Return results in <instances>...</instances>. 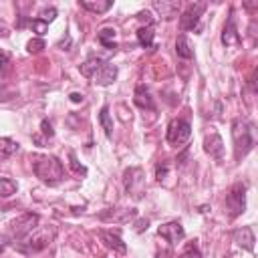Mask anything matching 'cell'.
<instances>
[{"mask_svg": "<svg viewBox=\"0 0 258 258\" xmlns=\"http://www.w3.org/2000/svg\"><path fill=\"white\" fill-rule=\"evenodd\" d=\"M115 36H117V30L111 28V26H105L97 32V40L107 48V50H115L117 48V42H115Z\"/></svg>", "mask_w": 258, "mask_h": 258, "instance_id": "cell-16", "label": "cell"}, {"mask_svg": "<svg viewBox=\"0 0 258 258\" xmlns=\"http://www.w3.org/2000/svg\"><path fill=\"white\" fill-rule=\"evenodd\" d=\"M157 234L163 240H167L169 244H177V242H181L185 238V230H183V226L179 222H167V224L159 226L157 228Z\"/></svg>", "mask_w": 258, "mask_h": 258, "instance_id": "cell-9", "label": "cell"}, {"mask_svg": "<svg viewBox=\"0 0 258 258\" xmlns=\"http://www.w3.org/2000/svg\"><path fill=\"white\" fill-rule=\"evenodd\" d=\"M177 258H202V252H200V248L196 244H187Z\"/></svg>", "mask_w": 258, "mask_h": 258, "instance_id": "cell-25", "label": "cell"}, {"mask_svg": "<svg viewBox=\"0 0 258 258\" xmlns=\"http://www.w3.org/2000/svg\"><path fill=\"white\" fill-rule=\"evenodd\" d=\"M52 238H54V228L50 226V228H34L26 238H22L18 244H16V248L22 252V254H36V252H40V250H44L50 242H52Z\"/></svg>", "mask_w": 258, "mask_h": 258, "instance_id": "cell-2", "label": "cell"}, {"mask_svg": "<svg viewBox=\"0 0 258 258\" xmlns=\"http://www.w3.org/2000/svg\"><path fill=\"white\" fill-rule=\"evenodd\" d=\"M234 240L242 246V248H246V250H254V232H252V228H240V230H236L234 232Z\"/></svg>", "mask_w": 258, "mask_h": 258, "instance_id": "cell-17", "label": "cell"}, {"mask_svg": "<svg viewBox=\"0 0 258 258\" xmlns=\"http://www.w3.org/2000/svg\"><path fill=\"white\" fill-rule=\"evenodd\" d=\"M155 258H173V252L169 248H163V250H157Z\"/></svg>", "mask_w": 258, "mask_h": 258, "instance_id": "cell-34", "label": "cell"}, {"mask_svg": "<svg viewBox=\"0 0 258 258\" xmlns=\"http://www.w3.org/2000/svg\"><path fill=\"white\" fill-rule=\"evenodd\" d=\"M99 238H101V242L107 246V248H111L113 252H125L127 250V246H125V242L121 240V236L117 234V232H109V230H99Z\"/></svg>", "mask_w": 258, "mask_h": 258, "instance_id": "cell-13", "label": "cell"}, {"mask_svg": "<svg viewBox=\"0 0 258 258\" xmlns=\"http://www.w3.org/2000/svg\"><path fill=\"white\" fill-rule=\"evenodd\" d=\"M8 242H10V238L6 234H0V252H4L8 248Z\"/></svg>", "mask_w": 258, "mask_h": 258, "instance_id": "cell-35", "label": "cell"}, {"mask_svg": "<svg viewBox=\"0 0 258 258\" xmlns=\"http://www.w3.org/2000/svg\"><path fill=\"white\" fill-rule=\"evenodd\" d=\"M18 151V143L10 137H0V159H8Z\"/></svg>", "mask_w": 258, "mask_h": 258, "instance_id": "cell-21", "label": "cell"}, {"mask_svg": "<svg viewBox=\"0 0 258 258\" xmlns=\"http://www.w3.org/2000/svg\"><path fill=\"white\" fill-rule=\"evenodd\" d=\"M232 141H234V151H236V157H244L250 153V149L254 147V131H252V125L242 121V119H236L232 123Z\"/></svg>", "mask_w": 258, "mask_h": 258, "instance_id": "cell-3", "label": "cell"}, {"mask_svg": "<svg viewBox=\"0 0 258 258\" xmlns=\"http://www.w3.org/2000/svg\"><path fill=\"white\" fill-rule=\"evenodd\" d=\"M30 26H32L34 32L38 34V38H40L42 34H46V30H48V24H46L44 20H40V18H32V20H30Z\"/></svg>", "mask_w": 258, "mask_h": 258, "instance_id": "cell-26", "label": "cell"}, {"mask_svg": "<svg viewBox=\"0 0 258 258\" xmlns=\"http://www.w3.org/2000/svg\"><path fill=\"white\" fill-rule=\"evenodd\" d=\"M99 123L105 129V135L111 137L113 135V121H111V115H109V107L107 105L101 107V111H99Z\"/></svg>", "mask_w": 258, "mask_h": 258, "instance_id": "cell-23", "label": "cell"}, {"mask_svg": "<svg viewBox=\"0 0 258 258\" xmlns=\"http://www.w3.org/2000/svg\"><path fill=\"white\" fill-rule=\"evenodd\" d=\"M204 147H206V151L212 157H216V159H222L224 157V141H222V137L218 133L208 135L206 141H204Z\"/></svg>", "mask_w": 258, "mask_h": 258, "instance_id": "cell-14", "label": "cell"}, {"mask_svg": "<svg viewBox=\"0 0 258 258\" xmlns=\"http://www.w3.org/2000/svg\"><path fill=\"white\" fill-rule=\"evenodd\" d=\"M175 52H177V56H181V58H191V56H194V50H191V46H189V40H187L183 34H179L177 40H175Z\"/></svg>", "mask_w": 258, "mask_h": 258, "instance_id": "cell-22", "label": "cell"}, {"mask_svg": "<svg viewBox=\"0 0 258 258\" xmlns=\"http://www.w3.org/2000/svg\"><path fill=\"white\" fill-rule=\"evenodd\" d=\"M40 131H42V135H44V137H52V135H54L52 125H50V121H48V119H42V123H40Z\"/></svg>", "mask_w": 258, "mask_h": 258, "instance_id": "cell-30", "label": "cell"}, {"mask_svg": "<svg viewBox=\"0 0 258 258\" xmlns=\"http://www.w3.org/2000/svg\"><path fill=\"white\" fill-rule=\"evenodd\" d=\"M153 38H155L153 26H139V28H137V42H139L143 48H151V46H153Z\"/></svg>", "mask_w": 258, "mask_h": 258, "instance_id": "cell-20", "label": "cell"}, {"mask_svg": "<svg viewBox=\"0 0 258 258\" xmlns=\"http://www.w3.org/2000/svg\"><path fill=\"white\" fill-rule=\"evenodd\" d=\"M133 103L137 105V107H141V109H155V103H153V97H151V93L143 87V85H139V87H135V93H133Z\"/></svg>", "mask_w": 258, "mask_h": 258, "instance_id": "cell-15", "label": "cell"}, {"mask_svg": "<svg viewBox=\"0 0 258 258\" xmlns=\"http://www.w3.org/2000/svg\"><path fill=\"white\" fill-rule=\"evenodd\" d=\"M16 189H18L16 181H12V179H8V177H2V179H0V196H2V198H10L12 194H16Z\"/></svg>", "mask_w": 258, "mask_h": 258, "instance_id": "cell-24", "label": "cell"}, {"mask_svg": "<svg viewBox=\"0 0 258 258\" xmlns=\"http://www.w3.org/2000/svg\"><path fill=\"white\" fill-rule=\"evenodd\" d=\"M151 8L163 18V20H171L173 16H177L179 12V0H153Z\"/></svg>", "mask_w": 258, "mask_h": 258, "instance_id": "cell-11", "label": "cell"}, {"mask_svg": "<svg viewBox=\"0 0 258 258\" xmlns=\"http://www.w3.org/2000/svg\"><path fill=\"white\" fill-rule=\"evenodd\" d=\"M44 48V40L42 38H32V40H28V44H26V50L30 52V54H36V52H40Z\"/></svg>", "mask_w": 258, "mask_h": 258, "instance_id": "cell-28", "label": "cell"}, {"mask_svg": "<svg viewBox=\"0 0 258 258\" xmlns=\"http://www.w3.org/2000/svg\"><path fill=\"white\" fill-rule=\"evenodd\" d=\"M167 169H169V165H167L165 161H161V163L155 167V175H157V179H159V181H161V179L167 175Z\"/></svg>", "mask_w": 258, "mask_h": 258, "instance_id": "cell-32", "label": "cell"}, {"mask_svg": "<svg viewBox=\"0 0 258 258\" xmlns=\"http://www.w3.org/2000/svg\"><path fill=\"white\" fill-rule=\"evenodd\" d=\"M69 157H71V167L77 171V173H87V167H83V165H79V161H77V155L71 151L69 153Z\"/></svg>", "mask_w": 258, "mask_h": 258, "instance_id": "cell-31", "label": "cell"}, {"mask_svg": "<svg viewBox=\"0 0 258 258\" xmlns=\"http://www.w3.org/2000/svg\"><path fill=\"white\" fill-rule=\"evenodd\" d=\"M244 208H246V185L236 183L226 196V210L232 218H236L244 212Z\"/></svg>", "mask_w": 258, "mask_h": 258, "instance_id": "cell-4", "label": "cell"}, {"mask_svg": "<svg viewBox=\"0 0 258 258\" xmlns=\"http://www.w3.org/2000/svg\"><path fill=\"white\" fill-rule=\"evenodd\" d=\"M71 101L73 103H81L83 101V95L81 93H71Z\"/></svg>", "mask_w": 258, "mask_h": 258, "instance_id": "cell-36", "label": "cell"}, {"mask_svg": "<svg viewBox=\"0 0 258 258\" xmlns=\"http://www.w3.org/2000/svg\"><path fill=\"white\" fill-rule=\"evenodd\" d=\"M222 42H224V46H238V44H240V32H238V26H236L234 10H230V16H228V20H226V24H224Z\"/></svg>", "mask_w": 258, "mask_h": 258, "instance_id": "cell-10", "label": "cell"}, {"mask_svg": "<svg viewBox=\"0 0 258 258\" xmlns=\"http://www.w3.org/2000/svg\"><path fill=\"white\" fill-rule=\"evenodd\" d=\"M125 189L127 194H131L133 198H141L143 189H145V177L143 171L139 167H131L125 171Z\"/></svg>", "mask_w": 258, "mask_h": 258, "instance_id": "cell-8", "label": "cell"}, {"mask_svg": "<svg viewBox=\"0 0 258 258\" xmlns=\"http://www.w3.org/2000/svg\"><path fill=\"white\" fill-rule=\"evenodd\" d=\"M191 135V125L185 119H173L167 125V141L173 145H181L189 139Z\"/></svg>", "mask_w": 258, "mask_h": 258, "instance_id": "cell-5", "label": "cell"}, {"mask_svg": "<svg viewBox=\"0 0 258 258\" xmlns=\"http://www.w3.org/2000/svg\"><path fill=\"white\" fill-rule=\"evenodd\" d=\"M103 62H105V60H103V58H99V56H89V58L79 67V69H81V75H83V77H87V79H91V77L101 69V64H103Z\"/></svg>", "mask_w": 258, "mask_h": 258, "instance_id": "cell-19", "label": "cell"}, {"mask_svg": "<svg viewBox=\"0 0 258 258\" xmlns=\"http://www.w3.org/2000/svg\"><path fill=\"white\" fill-rule=\"evenodd\" d=\"M8 69H10V54L0 48V75L6 77L8 75Z\"/></svg>", "mask_w": 258, "mask_h": 258, "instance_id": "cell-27", "label": "cell"}, {"mask_svg": "<svg viewBox=\"0 0 258 258\" xmlns=\"http://www.w3.org/2000/svg\"><path fill=\"white\" fill-rule=\"evenodd\" d=\"M137 18H139L141 22H145V26H153V20L149 18V12H139Z\"/></svg>", "mask_w": 258, "mask_h": 258, "instance_id": "cell-33", "label": "cell"}, {"mask_svg": "<svg viewBox=\"0 0 258 258\" xmlns=\"http://www.w3.org/2000/svg\"><path fill=\"white\" fill-rule=\"evenodd\" d=\"M54 16H56V8H52V6H50V8H44V10L40 12V20H44L46 24H48L50 20H54Z\"/></svg>", "mask_w": 258, "mask_h": 258, "instance_id": "cell-29", "label": "cell"}, {"mask_svg": "<svg viewBox=\"0 0 258 258\" xmlns=\"http://www.w3.org/2000/svg\"><path fill=\"white\" fill-rule=\"evenodd\" d=\"M38 216L36 214H24V216H20L18 220H14V224H12V238L16 240V242H20L22 238H26L36 226H38Z\"/></svg>", "mask_w": 258, "mask_h": 258, "instance_id": "cell-7", "label": "cell"}, {"mask_svg": "<svg viewBox=\"0 0 258 258\" xmlns=\"http://www.w3.org/2000/svg\"><path fill=\"white\" fill-rule=\"evenodd\" d=\"M117 73H119L117 67H115L113 62H107V60H105V62L101 64V69L91 77V81L97 83V85H101V87H107V85H111V83L117 79Z\"/></svg>", "mask_w": 258, "mask_h": 258, "instance_id": "cell-12", "label": "cell"}, {"mask_svg": "<svg viewBox=\"0 0 258 258\" xmlns=\"http://www.w3.org/2000/svg\"><path fill=\"white\" fill-rule=\"evenodd\" d=\"M30 161H32V169H34L36 177L46 185H56L64 177V167L54 155L34 153L30 157Z\"/></svg>", "mask_w": 258, "mask_h": 258, "instance_id": "cell-1", "label": "cell"}, {"mask_svg": "<svg viewBox=\"0 0 258 258\" xmlns=\"http://www.w3.org/2000/svg\"><path fill=\"white\" fill-rule=\"evenodd\" d=\"M81 6H83L85 10H89V12L103 14V12H107V10L113 6V2H111V0H81Z\"/></svg>", "mask_w": 258, "mask_h": 258, "instance_id": "cell-18", "label": "cell"}, {"mask_svg": "<svg viewBox=\"0 0 258 258\" xmlns=\"http://www.w3.org/2000/svg\"><path fill=\"white\" fill-rule=\"evenodd\" d=\"M204 10H206V4H204V2L189 4V6L183 10V14L179 16V26H181V30H196L198 24H200V18H202V14H204Z\"/></svg>", "mask_w": 258, "mask_h": 258, "instance_id": "cell-6", "label": "cell"}]
</instances>
